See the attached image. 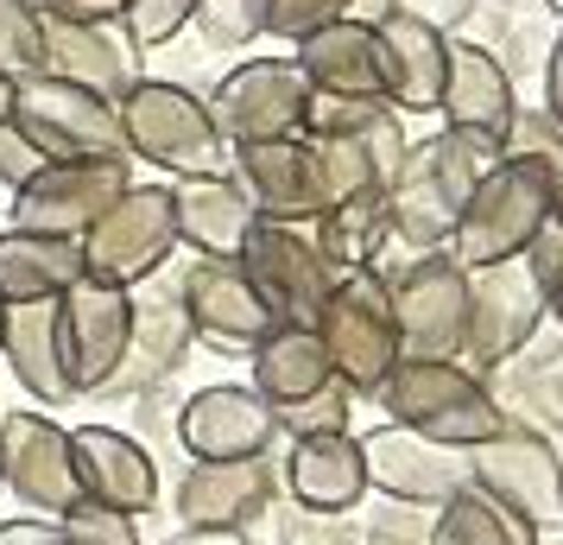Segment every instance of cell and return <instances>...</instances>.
<instances>
[{"label": "cell", "instance_id": "11a10c76", "mask_svg": "<svg viewBox=\"0 0 563 545\" xmlns=\"http://www.w3.org/2000/svg\"><path fill=\"white\" fill-rule=\"evenodd\" d=\"M558 476H563V444H558Z\"/></svg>", "mask_w": 563, "mask_h": 545}, {"label": "cell", "instance_id": "3957f363", "mask_svg": "<svg viewBox=\"0 0 563 545\" xmlns=\"http://www.w3.org/2000/svg\"><path fill=\"white\" fill-rule=\"evenodd\" d=\"M551 165L526 153H507L475 197L462 204V222L450 235V254L475 273V266H500V260H526L532 241L551 229Z\"/></svg>", "mask_w": 563, "mask_h": 545}, {"label": "cell", "instance_id": "74e56055", "mask_svg": "<svg viewBox=\"0 0 563 545\" xmlns=\"http://www.w3.org/2000/svg\"><path fill=\"white\" fill-rule=\"evenodd\" d=\"M38 70V13L20 0H0V77L20 83Z\"/></svg>", "mask_w": 563, "mask_h": 545}, {"label": "cell", "instance_id": "4fadbf2b", "mask_svg": "<svg viewBox=\"0 0 563 545\" xmlns=\"http://www.w3.org/2000/svg\"><path fill=\"white\" fill-rule=\"evenodd\" d=\"M172 286H178L190 337L216 349V356H254L260 342L279 330V317L266 312V298L234 260H190Z\"/></svg>", "mask_w": 563, "mask_h": 545}, {"label": "cell", "instance_id": "9a60e30c", "mask_svg": "<svg viewBox=\"0 0 563 545\" xmlns=\"http://www.w3.org/2000/svg\"><path fill=\"white\" fill-rule=\"evenodd\" d=\"M229 178L247 190L260 222H298L310 229L330 197H323V165L310 133H285V140H241L229 146Z\"/></svg>", "mask_w": 563, "mask_h": 545}, {"label": "cell", "instance_id": "f1b7e54d", "mask_svg": "<svg viewBox=\"0 0 563 545\" xmlns=\"http://www.w3.org/2000/svg\"><path fill=\"white\" fill-rule=\"evenodd\" d=\"M82 280V241L38 229H0V305H45Z\"/></svg>", "mask_w": 563, "mask_h": 545}, {"label": "cell", "instance_id": "52a82bcc", "mask_svg": "<svg viewBox=\"0 0 563 545\" xmlns=\"http://www.w3.org/2000/svg\"><path fill=\"white\" fill-rule=\"evenodd\" d=\"M178 254L172 184H128L82 235V273L108 286H146Z\"/></svg>", "mask_w": 563, "mask_h": 545}, {"label": "cell", "instance_id": "5b68a950", "mask_svg": "<svg viewBox=\"0 0 563 545\" xmlns=\"http://www.w3.org/2000/svg\"><path fill=\"white\" fill-rule=\"evenodd\" d=\"M386 305L399 330V362H462L468 349V266L450 248L411 254L386 273Z\"/></svg>", "mask_w": 563, "mask_h": 545}, {"label": "cell", "instance_id": "8d00e7d4", "mask_svg": "<svg viewBox=\"0 0 563 545\" xmlns=\"http://www.w3.org/2000/svg\"><path fill=\"white\" fill-rule=\"evenodd\" d=\"M57 533L64 545H140V520L114 514L102 501H77L70 514H57Z\"/></svg>", "mask_w": 563, "mask_h": 545}, {"label": "cell", "instance_id": "f6af8a7d", "mask_svg": "<svg viewBox=\"0 0 563 545\" xmlns=\"http://www.w3.org/2000/svg\"><path fill=\"white\" fill-rule=\"evenodd\" d=\"M544 115L563 128V32H558V45H551V64H544Z\"/></svg>", "mask_w": 563, "mask_h": 545}, {"label": "cell", "instance_id": "680465c9", "mask_svg": "<svg viewBox=\"0 0 563 545\" xmlns=\"http://www.w3.org/2000/svg\"><path fill=\"white\" fill-rule=\"evenodd\" d=\"M0 317H7V305H0Z\"/></svg>", "mask_w": 563, "mask_h": 545}, {"label": "cell", "instance_id": "1f68e13d", "mask_svg": "<svg viewBox=\"0 0 563 545\" xmlns=\"http://www.w3.org/2000/svg\"><path fill=\"white\" fill-rule=\"evenodd\" d=\"M310 241H317V254L330 260L335 273L380 266L386 241H393V222H386V190H355V197L330 204L317 222H310Z\"/></svg>", "mask_w": 563, "mask_h": 545}, {"label": "cell", "instance_id": "4dcf8cb0", "mask_svg": "<svg viewBox=\"0 0 563 545\" xmlns=\"http://www.w3.org/2000/svg\"><path fill=\"white\" fill-rule=\"evenodd\" d=\"M330 381L335 374H330V356H323L317 330L279 324V330L254 349V381H247V388H254L273 413H285V406H298V400H310V393H323Z\"/></svg>", "mask_w": 563, "mask_h": 545}, {"label": "cell", "instance_id": "2e32d148", "mask_svg": "<svg viewBox=\"0 0 563 545\" xmlns=\"http://www.w3.org/2000/svg\"><path fill=\"white\" fill-rule=\"evenodd\" d=\"M128 330H133V286H108L82 273L70 292H57V342H64V368L77 393H102L114 381V368L128 356Z\"/></svg>", "mask_w": 563, "mask_h": 545}, {"label": "cell", "instance_id": "603a6c76", "mask_svg": "<svg viewBox=\"0 0 563 545\" xmlns=\"http://www.w3.org/2000/svg\"><path fill=\"white\" fill-rule=\"evenodd\" d=\"M279 494V469L273 457H241V464H190L178 476V508L184 526H222V533H247L254 520H266Z\"/></svg>", "mask_w": 563, "mask_h": 545}, {"label": "cell", "instance_id": "d4e9b609", "mask_svg": "<svg viewBox=\"0 0 563 545\" xmlns=\"http://www.w3.org/2000/svg\"><path fill=\"white\" fill-rule=\"evenodd\" d=\"M190 324H184V305H178V286L165 292H140L133 286V330H128V356L108 381V400H140V393L165 388L178 374L184 349H190Z\"/></svg>", "mask_w": 563, "mask_h": 545}, {"label": "cell", "instance_id": "e0dca14e", "mask_svg": "<svg viewBox=\"0 0 563 545\" xmlns=\"http://www.w3.org/2000/svg\"><path fill=\"white\" fill-rule=\"evenodd\" d=\"M172 438L184 444L190 464H241V457H273L279 418L247 381H216L178 406Z\"/></svg>", "mask_w": 563, "mask_h": 545}, {"label": "cell", "instance_id": "484cf974", "mask_svg": "<svg viewBox=\"0 0 563 545\" xmlns=\"http://www.w3.org/2000/svg\"><path fill=\"white\" fill-rule=\"evenodd\" d=\"M374 52H380V96L393 115H437L443 102V70H450V32H431L393 13L374 32Z\"/></svg>", "mask_w": 563, "mask_h": 545}, {"label": "cell", "instance_id": "4316f807", "mask_svg": "<svg viewBox=\"0 0 563 545\" xmlns=\"http://www.w3.org/2000/svg\"><path fill=\"white\" fill-rule=\"evenodd\" d=\"M172 216H178V248L197 260H241L247 235H254V204L229 172H203V178L172 184Z\"/></svg>", "mask_w": 563, "mask_h": 545}, {"label": "cell", "instance_id": "6da1fadb", "mask_svg": "<svg viewBox=\"0 0 563 545\" xmlns=\"http://www.w3.org/2000/svg\"><path fill=\"white\" fill-rule=\"evenodd\" d=\"M500 146L494 140H475V133H437L424 146H411L406 165L386 184V222H393V241H406L418 254L443 248L462 222V204L475 197V184L500 165Z\"/></svg>", "mask_w": 563, "mask_h": 545}, {"label": "cell", "instance_id": "e575fe53", "mask_svg": "<svg viewBox=\"0 0 563 545\" xmlns=\"http://www.w3.org/2000/svg\"><path fill=\"white\" fill-rule=\"evenodd\" d=\"M349 413H355V393L330 381L323 393H310V400H298L273 418H279V438H317V432H349Z\"/></svg>", "mask_w": 563, "mask_h": 545}, {"label": "cell", "instance_id": "f5cc1de1", "mask_svg": "<svg viewBox=\"0 0 563 545\" xmlns=\"http://www.w3.org/2000/svg\"><path fill=\"white\" fill-rule=\"evenodd\" d=\"M20 7H32V13H52L57 0H20Z\"/></svg>", "mask_w": 563, "mask_h": 545}, {"label": "cell", "instance_id": "8fae6325", "mask_svg": "<svg viewBox=\"0 0 563 545\" xmlns=\"http://www.w3.org/2000/svg\"><path fill=\"white\" fill-rule=\"evenodd\" d=\"M128 184H133L128 153H108V159H45V165L13 190L7 222H13V229L70 235V241H82L89 222H96V216H102Z\"/></svg>", "mask_w": 563, "mask_h": 545}, {"label": "cell", "instance_id": "ffe728a7", "mask_svg": "<svg viewBox=\"0 0 563 545\" xmlns=\"http://www.w3.org/2000/svg\"><path fill=\"white\" fill-rule=\"evenodd\" d=\"M38 70L57 83H77V89H96L102 102H121V89L140 77V52L114 20L38 13Z\"/></svg>", "mask_w": 563, "mask_h": 545}, {"label": "cell", "instance_id": "9c48e42d", "mask_svg": "<svg viewBox=\"0 0 563 545\" xmlns=\"http://www.w3.org/2000/svg\"><path fill=\"white\" fill-rule=\"evenodd\" d=\"M234 266L254 280L266 312L279 324H298V330H317V317H323L335 280H342L330 260L317 254L310 229H298V222H254V235H247V248H241Z\"/></svg>", "mask_w": 563, "mask_h": 545}, {"label": "cell", "instance_id": "681fc988", "mask_svg": "<svg viewBox=\"0 0 563 545\" xmlns=\"http://www.w3.org/2000/svg\"><path fill=\"white\" fill-rule=\"evenodd\" d=\"M424 545H468V539H462L450 520H431V539H424Z\"/></svg>", "mask_w": 563, "mask_h": 545}, {"label": "cell", "instance_id": "ac0fdd59", "mask_svg": "<svg viewBox=\"0 0 563 545\" xmlns=\"http://www.w3.org/2000/svg\"><path fill=\"white\" fill-rule=\"evenodd\" d=\"M0 482L32 514H70L82 501L77 464H70V432L52 413H0Z\"/></svg>", "mask_w": 563, "mask_h": 545}, {"label": "cell", "instance_id": "30bf717a", "mask_svg": "<svg viewBox=\"0 0 563 545\" xmlns=\"http://www.w3.org/2000/svg\"><path fill=\"white\" fill-rule=\"evenodd\" d=\"M13 128L26 133L45 159H108L121 153V115L114 102H102L96 89L57 83L45 70L13 83Z\"/></svg>", "mask_w": 563, "mask_h": 545}, {"label": "cell", "instance_id": "7402d4cb", "mask_svg": "<svg viewBox=\"0 0 563 545\" xmlns=\"http://www.w3.org/2000/svg\"><path fill=\"white\" fill-rule=\"evenodd\" d=\"M437 115H443L450 133H475V140H494L507 153V133L519 121V96H512L507 64L475 39H450V70H443Z\"/></svg>", "mask_w": 563, "mask_h": 545}, {"label": "cell", "instance_id": "6f0895ef", "mask_svg": "<svg viewBox=\"0 0 563 545\" xmlns=\"http://www.w3.org/2000/svg\"><path fill=\"white\" fill-rule=\"evenodd\" d=\"M0 494H7V482H0Z\"/></svg>", "mask_w": 563, "mask_h": 545}, {"label": "cell", "instance_id": "277c9868", "mask_svg": "<svg viewBox=\"0 0 563 545\" xmlns=\"http://www.w3.org/2000/svg\"><path fill=\"white\" fill-rule=\"evenodd\" d=\"M374 400L386 406V425H406V432L450 444V450H475L507 425L487 381L468 374L462 362H399Z\"/></svg>", "mask_w": 563, "mask_h": 545}, {"label": "cell", "instance_id": "ee69618b", "mask_svg": "<svg viewBox=\"0 0 563 545\" xmlns=\"http://www.w3.org/2000/svg\"><path fill=\"white\" fill-rule=\"evenodd\" d=\"M0 545H64V533L45 514H20V520H0Z\"/></svg>", "mask_w": 563, "mask_h": 545}, {"label": "cell", "instance_id": "f907efd6", "mask_svg": "<svg viewBox=\"0 0 563 545\" xmlns=\"http://www.w3.org/2000/svg\"><path fill=\"white\" fill-rule=\"evenodd\" d=\"M551 229L563 235V172H558V178H551Z\"/></svg>", "mask_w": 563, "mask_h": 545}, {"label": "cell", "instance_id": "c3c4849f", "mask_svg": "<svg viewBox=\"0 0 563 545\" xmlns=\"http://www.w3.org/2000/svg\"><path fill=\"white\" fill-rule=\"evenodd\" d=\"M172 545H254V533H222V526H184Z\"/></svg>", "mask_w": 563, "mask_h": 545}, {"label": "cell", "instance_id": "db71d44e", "mask_svg": "<svg viewBox=\"0 0 563 545\" xmlns=\"http://www.w3.org/2000/svg\"><path fill=\"white\" fill-rule=\"evenodd\" d=\"M544 7H551V13H563V0H544Z\"/></svg>", "mask_w": 563, "mask_h": 545}, {"label": "cell", "instance_id": "d6a6232c", "mask_svg": "<svg viewBox=\"0 0 563 545\" xmlns=\"http://www.w3.org/2000/svg\"><path fill=\"white\" fill-rule=\"evenodd\" d=\"M310 146H317V165H323V197L330 204L355 197V190H386L367 140H310Z\"/></svg>", "mask_w": 563, "mask_h": 545}, {"label": "cell", "instance_id": "bcb514c9", "mask_svg": "<svg viewBox=\"0 0 563 545\" xmlns=\"http://www.w3.org/2000/svg\"><path fill=\"white\" fill-rule=\"evenodd\" d=\"M121 7L128 0H57L52 13H64V20H114L121 26Z\"/></svg>", "mask_w": 563, "mask_h": 545}, {"label": "cell", "instance_id": "ab89813d", "mask_svg": "<svg viewBox=\"0 0 563 545\" xmlns=\"http://www.w3.org/2000/svg\"><path fill=\"white\" fill-rule=\"evenodd\" d=\"M507 153H526V159H544L551 172H563V128L551 115H519L507 133Z\"/></svg>", "mask_w": 563, "mask_h": 545}, {"label": "cell", "instance_id": "cb8c5ba5", "mask_svg": "<svg viewBox=\"0 0 563 545\" xmlns=\"http://www.w3.org/2000/svg\"><path fill=\"white\" fill-rule=\"evenodd\" d=\"M279 489L291 494L298 514L342 520L361 508L367 494V457H361L355 432H317V438H291L279 469Z\"/></svg>", "mask_w": 563, "mask_h": 545}, {"label": "cell", "instance_id": "d6986e66", "mask_svg": "<svg viewBox=\"0 0 563 545\" xmlns=\"http://www.w3.org/2000/svg\"><path fill=\"white\" fill-rule=\"evenodd\" d=\"M544 324V286H538L532 260H500L468 273V349L475 368L512 362Z\"/></svg>", "mask_w": 563, "mask_h": 545}, {"label": "cell", "instance_id": "d590c367", "mask_svg": "<svg viewBox=\"0 0 563 545\" xmlns=\"http://www.w3.org/2000/svg\"><path fill=\"white\" fill-rule=\"evenodd\" d=\"M209 45H254L266 39V0H197V20Z\"/></svg>", "mask_w": 563, "mask_h": 545}, {"label": "cell", "instance_id": "816d5d0a", "mask_svg": "<svg viewBox=\"0 0 563 545\" xmlns=\"http://www.w3.org/2000/svg\"><path fill=\"white\" fill-rule=\"evenodd\" d=\"M7 115H13V83L0 77V121H7Z\"/></svg>", "mask_w": 563, "mask_h": 545}, {"label": "cell", "instance_id": "60d3db41", "mask_svg": "<svg viewBox=\"0 0 563 545\" xmlns=\"http://www.w3.org/2000/svg\"><path fill=\"white\" fill-rule=\"evenodd\" d=\"M532 273H538V286H544V317H558L563 324V235L558 229H544L532 241Z\"/></svg>", "mask_w": 563, "mask_h": 545}, {"label": "cell", "instance_id": "b9f144b4", "mask_svg": "<svg viewBox=\"0 0 563 545\" xmlns=\"http://www.w3.org/2000/svg\"><path fill=\"white\" fill-rule=\"evenodd\" d=\"M38 165H45V153H38L13 121H0V190H20Z\"/></svg>", "mask_w": 563, "mask_h": 545}, {"label": "cell", "instance_id": "44dd1931", "mask_svg": "<svg viewBox=\"0 0 563 545\" xmlns=\"http://www.w3.org/2000/svg\"><path fill=\"white\" fill-rule=\"evenodd\" d=\"M70 464H77L82 501H102V508L133 514V520L158 508V464H153V450L133 438V432H114V425H77V432H70Z\"/></svg>", "mask_w": 563, "mask_h": 545}, {"label": "cell", "instance_id": "f35d334b", "mask_svg": "<svg viewBox=\"0 0 563 545\" xmlns=\"http://www.w3.org/2000/svg\"><path fill=\"white\" fill-rule=\"evenodd\" d=\"M342 7L349 0H266V39H310L317 26H330L342 20Z\"/></svg>", "mask_w": 563, "mask_h": 545}, {"label": "cell", "instance_id": "ba28073f", "mask_svg": "<svg viewBox=\"0 0 563 545\" xmlns=\"http://www.w3.org/2000/svg\"><path fill=\"white\" fill-rule=\"evenodd\" d=\"M468 489H482L494 508L519 514L526 526H563L558 444L519 418H507L487 444L468 450Z\"/></svg>", "mask_w": 563, "mask_h": 545}, {"label": "cell", "instance_id": "f546056e", "mask_svg": "<svg viewBox=\"0 0 563 545\" xmlns=\"http://www.w3.org/2000/svg\"><path fill=\"white\" fill-rule=\"evenodd\" d=\"M298 70L317 96H355V102H386L380 96V52L374 32L355 20H330L310 39H298Z\"/></svg>", "mask_w": 563, "mask_h": 545}, {"label": "cell", "instance_id": "5bb4252c", "mask_svg": "<svg viewBox=\"0 0 563 545\" xmlns=\"http://www.w3.org/2000/svg\"><path fill=\"white\" fill-rule=\"evenodd\" d=\"M361 457H367V494H386L393 508H411V514H437L468 489V450L431 444L406 425L367 432Z\"/></svg>", "mask_w": 563, "mask_h": 545}, {"label": "cell", "instance_id": "9f6ffc18", "mask_svg": "<svg viewBox=\"0 0 563 545\" xmlns=\"http://www.w3.org/2000/svg\"><path fill=\"white\" fill-rule=\"evenodd\" d=\"M538 545H563V539H538Z\"/></svg>", "mask_w": 563, "mask_h": 545}, {"label": "cell", "instance_id": "7dc6e473", "mask_svg": "<svg viewBox=\"0 0 563 545\" xmlns=\"http://www.w3.org/2000/svg\"><path fill=\"white\" fill-rule=\"evenodd\" d=\"M393 13H399V0H349V7H342V20H355V26H367V32H380Z\"/></svg>", "mask_w": 563, "mask_h": 545}, {"label": "cell", "instance_id": "7c38bea8", "mask_svg": "<svg viewBox=\"0 0 563 545\" xmlns=\"http://www.w3.org/2000/svg\"><path fill=\"white\" fill-rule=\"evenodd\" d=\"M203 102L229 146H241V140H285V133H305L310 83L298 70V57H247L209 89Z\"/></svg>", "mask_w": 563, "mask_h": 545}, {"label": "cell", "instance_id": "7a4b0ae2", "mask_svg": "<svg viewBox=\"0 0 563 545\" xmlns=\"http://www.w3.org/2000/svg\"><path fill=\"white\" fill-rule=\"evenodd\" d=\"M114 115H121V153L146 159L153 172H172V178L229 172V140L216 133V115L197 89L172 77H133Z\"/></svg>", "mask_w": 563, "mask_h": 545}, {"label": "cell", "instance_id": "8992f818", "mask_svg": "<svg viewBox=\"0 0 563 545\" xmlns=\"http://www.w3.org/2000/svg\"><path fill=\"white\" fill-rule=\"evenodd\" d=\"M317 342L330 356V374L355 400H374L380 381L399 368V330H393V305H386V273L380 266H355L342 273L330 305L317 317Z\"/></svg>", "mask_w": 563, "mask_h": 545}, {"label": "cell", "instance_id": "836d02e7", "mask_svg": "<svg viewBox=\"0 0 563 545\" xmlns=\"http://www.w3.org/2000/svg\"><path fill=\"white\" fill-rule=\"evenodd\" d=\"M190 20H197V0H128L121 7V32L133 39V52H165Z\"/></svg>", "mask_w": 563, "mask_h": 545}, {"label": "cell", "instance_id": "83f0119b", "mask_svg": "<svg viewBox=\"0 0 563 545\" xmlns=\"http://www.w3.org/2000/svg\"><path fill=\"white\" fill-rule=\"evenodd\" d=\"M0 362L20 381V393H32L52 413L82 400L70 368H64V342H57V298H45V305H7V317H0Z\"/></svg>", "mask_w": 563, "mask_h": 545}, {"label": "cell", "instance_id": "7bdbcfd3", "mask_svg": "<svg viewBox=\"0 0 563 545\" xmlns=\"http://www.w3.org/2000/svg\"><path fill=\"white\" fill-rule=\"evenodd\" d=\"M399 13L418 20V26H431V32H456L475 13V0H399Z\"/></svg>", "mask_w": 563, "mask_h": 545}]
</instances>
